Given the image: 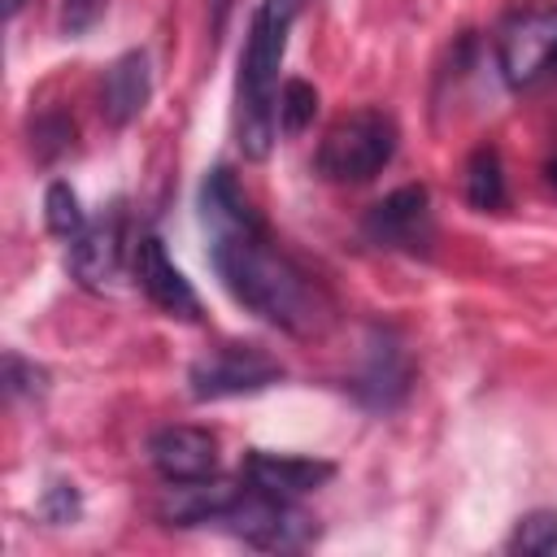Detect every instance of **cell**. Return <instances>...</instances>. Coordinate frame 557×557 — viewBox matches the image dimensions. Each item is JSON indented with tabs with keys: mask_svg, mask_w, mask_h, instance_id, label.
Returning <instances> with one entry per match:
<instances>
[{
	"mask_svg": "<svg viewBox=\"0 0 557 557\" xmlns=\"http://www.w3.org/2000/svg\"><path fill=\"white\" fill-rule=\"evenodd\" d=\"M200 222L209 231V261L222 287L248 313L296 339H313L326 331L331 322L326 292L270 239L252 200L222 165L200 183Z\"/></svg>",
	"mask_w": 557,
	"mask_h": 557,
	"instance_id": "1",
	"label": "cell"
},
{
	"mask_svg": "<svg viewBox=\"0 0 557 557\" xmlns=\"http://www.w3.org/2000/svg\"><path fill=\"white\" fill-rule=\"evenodd\" d=\"M305 0H261L248 26V44L235 78V144L248 161H265L278 139V70L287 57V35Z\"/></svg>",
	"mask_w": 557,
	"mask_h": 557,
	"instance_id": "2",
	"label": "cell"
},
{
	"mask_svg": "<svg viewBox=\"0 0 557 557\" xmlns=\"http://www.w3.org/2000/svg\"><path fill=\"white\" fill-rule=\"evenodd\" d=\"M396 152V122L383 109L335 117L318 144V174L331 183H370Z\"/></svg>",
	"mask_w": 557,
	"mask_h": 557,
	"instance_id": "3",
	"label": "cell"
},
{
	"mask_svg": "<svg viewBox=\"0 0 557 557\" xmlns=\"http://www.w3.org/2000/svg\"><path fill=\"white\" fill-rule=\"evenodd\" d=\"M496 65L513 91L557 78V9H518L496 26Z\"/></svg>",
	"mask_w": 557,
	"mask_h": 557,
	"instance_id": "4",
	"label": "cell"
},
{
	"mask_svg": "<svg viewBox=\"0 0 557 557\" xmlns=\"http://www.w3.org/2000/svg\"><path fill=\"white\" fill-rule=\"evenodd\" d=\"M213 527H222L257 548H305L318 535V522L305 509H296L292 500L270 496L252 483L235 492V500L213 518Z\"/></svg>",
	"mask_w": 557,
	"mask_h": 557,
	"instance_id": "5",
	"label": "cell"
},
{
	"mask_svg": "<svg viewBox=\"0 0 557 557\" xmlns=\"http://www.w3.org/2000/svg\"><path fill=\"white\" fill-rule=\"evenodd\" d=\"M283 379V366L257 348V344H222L191 361L187 387L196 400H226V396H252Z\"/></svg>",
	"mask_w": 557,
	"mask_h": 557,
	"instance_id": "6",
	"label": "cell"
},
{
	"mask_svg": "<svg viewBox=\"0 0 557 557\" xmlns=\"http://www.w3.org/2000/svg\"><path fill=\"white\" fill-rule=\"evenodd\" d=\"M361 235L387 252H426L431 235H435L426 187L409 183V187H396L392 196H383L379 205H370V213L361 218Z\"/></svg>",
	"mask_w": 557,
	"mask_h": 557,
	"instance_id": "7",
	"label": "cell"
},
{
	"mask_svg": "<svg viewBox=\"0 0 557 557\" xmlns=\"http://www.w3.org/2000/svg\"><path fill=\"white\" fill-rule=\"evenodd\" d=\"M135 283H139V292L165 318H183V322H196L200 318V296L191 292V283L183 278V270L165 257V244L157 235H144L135 244Z\"/></svg>",
	"mask_w": 557,
	"mask_h": 557,
	"instance_id": "8",
	"label": "cell"
},
{
	"mask_svg": "<svg viewBox=\"0 0 557 557\" xmlns=\"http://www.w3.org/2000/svg\"><path fill=\"white\" fill-rule=\"evenodd\" d=\"M148 461L165 483L209 479L218 466V440L205 426H157L148 435Z\"/></svg>",
	"mask_w": 557,
	"mask_h": 557,
	"instance_id": "9",
	"label": "cell"
},
{
	"mask_svg": "<svg viewBox=\"0 0 557 557\" xmlns=\"http://www.w3.org/2000/svg\"><path fill=\"white\" fill-rule=\"evenodd\" d=\"M122 248H126V235H122V213L113 205L104 218L87 222L83 235L70 239V274L78 278V287L104 292L122 270Z\"/></svg>",
	"mask_w": 557,
	"mask_h": 557,
	"instance_id": "10",
	"label": "cell"
},
{
	"mask_svg": "<svg viewBox=\"0 0 557 557\" xmlns=\"http://www.w3.org/2000/svg\"><path fill=\"white\" fill-rule=\"evenodd\" d=\"M409 357L400 348V339L392 331H370L366 335V357H361V370L352 379V392L370 405V409H392L405 392H409Z\"/></svg>",
	"mask_w": 557,
	"mask_h": 557,
	"instance_id": "11",
	"label": "cell"
},
{
	"mask_svg": "<svg viewBox=\"0 0 557 557\" xmlns=\"http://www.w3.org/2000/svg\"><path fill=\"white\" fill-rule=\"evenodd\" d=\"M331 474H335V466L318 461V457H287V453H261V448H252L244 457V479L270 496H283V500L318 492Z\"/></svg>",
	"mask_w": 557,
	"mask_h": 557,
	"instance_id": "12",
	"label": "cell"
},
{
	"mask_svg": "<svg viewBox=\"0 0 557 557\" xmlns=\"http://www.w3.org/2000/svg\"><path fill=\"white\" fill-rule=\"evenodd\" d=\"M148 96H152V70H148L144 52H122L100 78V113L109 126L135 122L144 113Z\"/></svg>",
	"mask_w": 557,
	"mask_h": 557,
	"instance_id": "13",
	"label": "cell"
},
{
	"mask_svg": "<svg viewBox=\"0 0 557 557\" xmlns=\"http://www.w3.org/2000/svg\"><path fill=\"white\" fill-rule=\"evenodd\" d=\"M235 483H209V479H191V483H170L165 500H161V518L170 527H213V518L235 500Z\"/></svg>",
	"mask_w": 557,
	"mask_h": 557,
	"instance_id": "14",
	"label": "cell"
},
{
	"mask_svg": "<svg viewBox=\"0 0 557 557\" xmlns=\"http://www.w3.org/2000/svg\"><path fill=\"white\" fill-rule=\"evenodd\" d=\"M466 200L483 213L505 205V170H500L496 148H474L470 152V161H466Z\"/></svg>",
	"mask_w": 557,
	"mask_h": 557,
	"instance_id": "15",
	"label": "cell"
},
{
	"mask_svg": "<svg viewBox=\"0 0 557 557\" xmlns=\"http://www.w3.org/2000/svg\"><path fill=\"white\" fill-rule=\"evenodd\" d=\"M44 222H48V231L61 235V239L83 235L87 213H83V205H78V196H74L70 183H52V187L44 191Z\"/></svg>",
	"mask_w": 557,
	"mask_h": 557,
	"instance_id": "16",
	"label": "cell"
},
{
	"mask_svg": "<svg viewBox=\"0 0 557 557\" xmlns=\"http://www.w3.org/2000/svg\"><path fill=\"white\" fill-rule=\"evenodd\" d=\"M318 113V91L305 78H287L278 91V131L283 135H300Z\"/></svg>",
	"mask_w": 557,
	"mask_h": 557,
	"instance_id": "17",
	"label": "cell"
},
{
	"mask_svg": "<svg viewBox=\"0 0 557 557\" xmlns=\"http://www.w3.org/2000/svg\"><path fill=\"white\" fill-rule=\"evenodd\" d=\"M557 548V509H531L509 535V553H553Z\"/></svg>",
	"mask_w": 557,
	"mask_h": 557,
	"instance_id": "18",
	"label": "cell"
},
{
	"mask_svg": "<svg viewBox=\"0 0 557 557\" xmlns=\"http://www.w3.org/2000/svg\"><path fill=\"white\" fill-rule=\"evenodd\" d=\"M70 144H74V126H70L61 113H48V117L35 122V157H39V161L61 157Z\"/></svg>",
	"mask_w": 557,
	"mask_h": 557,
	"instance_id": "19",
	"label": "cell"
},
{
	"mask_svg": "<svg viewBox=\"0 0 557 557\" xmlns=\"http://www.w3.org/2000/svg\"><path fill=\"white\" fill-rule=\"evenodd\" d=\"M104 9H109V0H61V35H70V39L87 35L104 17Z\"/></svg>",
	"mask_w": 557,
	"mask_h": 557,
	"instance_id": "20",
	"label": "cell"
},
{
	"mask_svg": "<svg viewBox=\"0 0 557 557\" xmlns=\"http://www.w3.org/2000/svg\"><path fill=\"white\" fill-rule=\"evenodd\" d=\"M4 392L9 396H35V392H44V370H35L17 352H9L4 357Z\"/></svg>",
	"mask_w": 557,
	"mask_h": 557,
	"instance_id": "21",
	"label": "cell"
},
{
	"mask_svg": "<svg viewBox=\"0 0 557 557\" xmlns=\"http://www.w3.org/2000/svg\"><path fill=\"white\" fill-rule=\"evenodd\" d=\"M39 513H44L48 522H70V518L78 513V492H74L70 483H52V487L44 492V500H39Z\"/></svg>",
	"mask_w": 557,
	"mask_h": 557,
	"instance_id": "22",
	"label": "cell"
},
{
	"mask_svg": "<svg viewBox=\"0 0 557 557\" xmlns=\"http://www.w3.org/2000/svg\"><path fill=\"white\" fill-rule=\"evenodd\" d=\"M17 9H22V0H4V17H17Z\"/></svg>",
	"mask_w": 557,
	"mask_h": 557,
	"instance_id": "23",
	"label": "cell"
},
{
	"mask_svg": "<svg viewBox=\"0 0 557 557\" xmlns=\"http://www.w3.org/2000/svg\"><path fill=\"white\" fill-rule=\"evenodd\" d=\"M544 174H548V183H553V187H557V157H553V161H548V165H544Z\"/></svg>",
	"mask_w": 557,
	"mask_h": 557,
	"instance_id": "24",
	"label": "cell"
},
{
	"mask_svg": "<svg viewBox=\"0 0 557 557\" xmlns=\"http://www.w3.org/2000/svg\"><path fill=\"white\" fill-rule=\"evenodd\" d=\"M209 4H213V9H218V13H222V9H226V0H209Z\"/></svg>",
	"mask_w": 557,
	"mask_h": 557,
	"instance_id": "25",
	"label": "cell"
}]
</instances>
